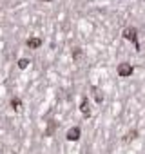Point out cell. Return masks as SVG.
<instances>
[{
	"instance_id": "6da1fadb",
	"label": "cell",
	"mask_w": 145,
	"mask_h": 154,
	"mask_svg": "<svg viewBox=\"0 0 145 154\" xmlns=\"http://www.w3.org/2000/svg\"><path fill=\"white\" fill-rule=\"evenodd\" d=\"M136 36H138V31L134 29V27H125V29H123V38L131 40V42L138 47V38H136Z\"/></svg>"
},
{
	"instance_id": "7a4b0ae2",
	"label": "cell",
	"mask_w": 145,
	"mask_h": 154,
	"mask_svg": "<svg viewBox=\"0 0 145 154\" xmlns=\"http://www.w3.org/2000/svg\"><path fill=\"white\" fill-rule=\"evenodd\" d=\"M132 65L131 64H127V62H123V64H120L118 65V75L120 76H123V78H125V76H131L132 75Z\"/></svg>"
},
{
	"instance_id": "3957f363",
	"label": "cell",
	"mask_w": 145,
	"mask_h": 154,
	"mask_svg": "<svg viewBox=\"0 0 145 154\" xmlns=\"http://www.w3.org/2000/svg\"><path fill=\"white\" fill-rule=\"evenodd\" d=\"M67 140H69V141H76V140H80V129H78V127L69 129V131H67Z\"/></svg>"
},
{
	"instance_id": "277c9868",
	"label": "cell",
	"mask_w": 145,
	"mask_h": 154,
	"mask_svg": "<svg viewBox=\"0 0 145 154\" xmlns=\"http://www.w3.org/2000/svg\"><path fill=\"white\" fill-rule=\"evenodd\" d=\"M80 111H82V114L84 116H91V107H89V101H87V98H82V104H80Z\"/></svg>"
},
{
	"instance_id": "5b68a950",
	"label": "cell",
	"mask_w": 145,
	"mask_h": 154,
	"mask_svg": "<svg viewBox=\"0 0 145 154\" xmlns=\"http://www.w3.org/2000/svg\"><path fill=\"white\" fill-rule=\"evenodd\" d=\"M40 45H42V40H40V38H29L27 40V47H31V49H36V47H40Z\"/></svg>"
},
{
	"instance_id": "8992f818",
	"label": "cell",
	"mask_w": 145,
	"mask_h": 154,
	"mask_svg": "<svg viewBox=\"0 0 145 154\" xmlns=\"http://www.w3.org/2000/svg\"><path fill=\"white\" fill-rule=\"evenodd\" d=\"M27 65H29V60H27V58H20V60H18V67H20V69H26Z\"/></svg>"
},
{
	"instance_id": "52a82bcc",
	"label": "cell",
	"mask_w": 145,
	"mask_h": 154,
	"mask_svg": "<svg viewBox=\"0 0 145 154\" xmlns=\"http://www.w3.org/2000/svg\"><path fill=\"white\" fill-rule=\"evenodd\" d=\"M11 105H13L15 111H20V109H22V101H20V100H13V101H11Z\"/></svg>"
},
{
	"instance_id": "ba28073f",
	"label": "cell",
	"mask_w": 145,
	"mask_h": 154,
	"mask_svg": "<svg viewBox=\"0 0 145 154\" xmlns=\"http://www.w3.org/2000/svg\"><path fill=\"white\" fill-rule=\"evenodd\" d=\"M82 56V51L80 49H75V58H80Z\"/></svg>"
},
{
	"instance_id": "9c48e42d",
	"label": "cell",
	"mask_w": 145,
	"mask_h": 154,
	"mask_svg": "<svg viewBox=\"0 0 145 154\" xmlns=\"http://www.w3.org/2000/svg\"><path fill=\"white\" fill-rule=\"evenodd\" d=\"M45 2H51V0H45Z\"/></svg>"
}]
</instances>
